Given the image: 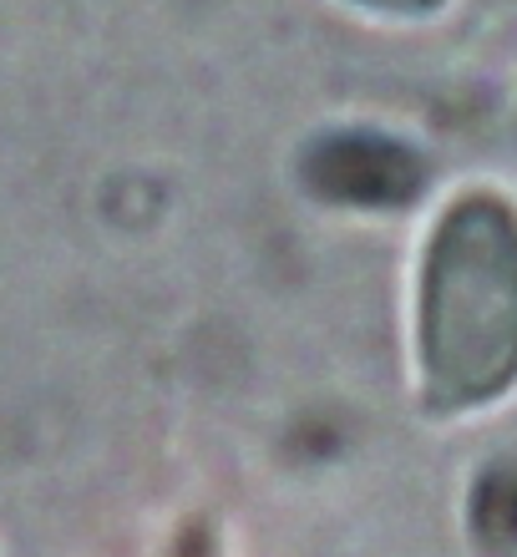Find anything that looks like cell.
I'll return each mask as SVG.
<instances>
[{
    "mask_svg": "<svg viewBox=\"0 0 517 557\" xmlns=\"http://www.w3.org/2000/svg\"><path fill=\"white\" fill-rule=\"evenodd\" d=\"M421 366L436 411L488 406L517 381V213L503 198H461L431 238Z\"/></svg>",
    "mask_w": 517,
    "mask_h": 557,
    "instance_id": "obj_1",
    "label": "cell"
},
{
    "mask_svg": "<svg viewBox=\"0 0 517 557\" xmlns=\"http://www.w3.org/2000/svg\"><path fill=\"white\" fill-rule=\"evenodd\" d=\"M416 158L385 143H350L325 147V188L355 198V203H401L416 193Z\"/></svg>",
    "mask_w": 517,
    "mask_h": 557,
    "instance_id": "obj_2",
    "label": "cell"
}]
</instances>
